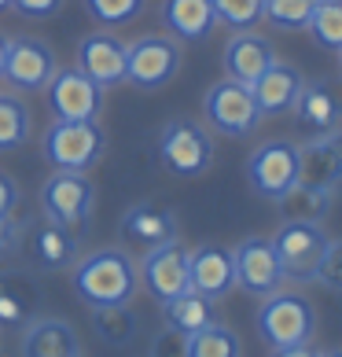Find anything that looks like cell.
I'll use <instances>...</instances> for the list:
<instances>
[{
    "label": "cell",
    "mask_w": 342,
    "mask_h": 357,
    "mask_svg": "<svg viewBox=\"0 0 342 357\" xmlns=\"http://www.w3.org/2000/svg\"><path fill=\"white\" fill-rule=\"evenodd\" d=\"M70 284H74V295L88 310L125 306V302H133L137 287H140V269L129 250L100 247L70 266Z\"/></svg>",
    "instance_id": "6da1fadb"
},
{
    "label": "cell",
    "mask_w": 342,
    "mask_h": 357,
    "mask_svg": "<svg viewBox=\"0 0 342 357\" xmlns=\"http://www.w3.org/2000/svg\"><path fill=\"white\" fill-rule=\"evenodd\" d=\"M254 324H258V335L269 342V350L306 347L317 335V310H313V302L306 295L280 287L269 298H261Z\"/></svg>",
    "instance_id": "7a4b0ae2"
},
{
    "label": "cell",
    "mask_w": 342,
    "mask_h": 357,
    "mask_svg": "<svg viewBox=\"0 0 342 357\" xmlns=\"http://www.w3.org/2000/svg\"><path fill=\"white\" fill-rule=\"evenodd\" d=\"M203 118L214 133L228 137V140H243L261 126L265 114L258 111V100H254L251 85L221 77V82H214L203 96Z\"/></svg>",
    "instance_id": "3957f363"
},
{
    "label": "cell",
    "mask_w": 342,
    "mask_h": 357,
    "mask_svg": "<svg viewBox=\"0 0 342 357\" xmlns=\"http://www.w3.org/2000/svg\"><path fill=\"white\" fill-rule=\"evenodd\" d=\"M159 158L173 177H203L214 166V137L195 118H169L159 133Z\"/></svg>",
    "instance_id": "277c9868"
},
{
    "label": "cell",
    "mask_w": 342,
    "mask_h": 357,
    "mask_svg": "<svg viewBox=\"0 0 342 357\" xmlns=\"http://www.w3.org/2000/svg\"><path fill=\"white\" fill-rule=\"evenodd\" d=\"M327 243H332V240H327L324 225L283 221L280 229H276V236H272V247H276V258H280L283 280H291V284H317V273H320Z\"/></svg>",
    "instance_id": "5b68a950"
},
{
    "label": "cell",
    "mask_w": 342,
    "mask_h": 357,
    "mask_svg": "<svg viewBox=\"0 0 342 357\" xmlns=\"http://www.w3.org/2000/svg\"><path fill=\"white\" fill-rule=\"evenodd\" d=\"M41 210L48 221H56L63 229L81 236L92 221V210H96V184L88 181V174L56 169L41 184Z\"/></svg>",
    "instance_id": "8992f818"
},
{
    "label": "cell",
    "mask_w": 342,
    "mask_h": 357,
    "mask_svg": "<svg viewBox=\"0 0 342 357\" xmlns=\"http://www.w3.org/2000/svg\"><path fill=\"white\" fill-rule=\"evenodd\" d=\"M107 148V133L100 122H52L41 137V151L56 169L88 174Z\"/></svg>",
    "instance_id": "52a82bcc"
},
{
    "label": "cell",
    "mask_w": 342,
    "mask_h": 357,
    "mask_svg": "<svg viewBox=\"0 0 342 357\" xmlns=\"http://www.w3.org/2000/svg\"><path fill=\"white\" fill-rule=\"evenodd\" d=\"M298 177H302V158H298L295 140L276 137V140L258 144L247 155V184H251L254 195H261L269 203H276L291 184H298Z\"/></svg>",
    "instance_id": "ba28073f"
},
{
    "label": "cell",
    "mask_w": 342,
    "mask_h": 357,
    "mask_svg": "<svg viewBox=\"0 0 342 357\" xmlns=\"http://www.w3.org/2000/svg\"><path fill=\"white\" fill-rule=\"evenodd\" d=\"M180 70V41L166 33H143L129 41V59H125V82L143 92L166 89Z\"/></svg>",
    "instance_id": "9c48e42d"
},
{
    "label": "cell",
    "mask_w": 342,
    "mask_h": 357,
    "mask_svg": "<svg viewBox=\"0 0 342 357\" xmlns=\"http://www.w3.org/2000/svg\"><path fill=\"white\" fill-rule=\"evenodd\" d=\"M59 70V56L45 37H8V56H4V82L11 92H45L48 82Z\"/></svg>",
    "instance_id": "30bf717a"
},
{
    "label": "cell",
    "mask_w": 342,
    "mask_h": 357,
    "mask_svg": "<svg viewBox=\"0 0 342 357\" xmlns=\"http://www.w3.org/2000/svg\"><path fill=\"white\" fill-rule=\"evenodd\" d=\"M45 92L56 122H100L103 103H107V89H100L77 67H59Z\"/></svg>",
    "instance_id": "8fae6325"
},
{
    "label": "cell",
    "mask_w": 342,
    "mask_h": 357,
    "mask_svg": "<svg viewBox=\"0 0 342 357\" xmlns=\"http://www.w3.org/2000/svg\"><path fill=\"white\" fill-rule=\"evenodd\" d=\"M232 266H235V287L254 295V298H269L272 291H280L287 284L280 258H276V247L265 236H247V240L235 243Z\"/></svg>",
    "instance_id": "7c38bea8"
},
{
    "label": "cell",
    "mask_w": 342,
    "mask_h": 357,
    "mask_svg": "<svg viewBox=\"0 0 342 357\" xmlns=\"http://www.w3.org/2000/svg\"><path fill=\"white\" fill-rule=\"evenodd\" d=\"M188 258H192V250L184 247L180 240H169L162 247L143 250L137 269H140V284L148 287V295L155 302H169V298H177V295H184V291L192 287Z\"/></svg>",
    "instance_id": "4fadbf2b"
},
{
    "label": "cell",
    "mask_w": 342,
    "mask_h": 357,
    "mask_svg": "<svg viewBox=\"0 0 342 357\" xmlns=\"http://www.w3.org/2000/svg\"><path fill=\"white\" fill-rule=\"evenodd\" d=\"M125 59H129V45L122 37L111 30H96L77 41L74 67L88 74L100 89H114V85H125Z\"/></svg>",
    "instance_id": "5bb4252c"
},
{
    "label": "cell",
    "mask_w": 342,
    "mask_h": 357,
    "mask_svg": "<svg viewBox=\"0 0 342 357\" xmlns=\"http://www.w3.org/2000/svg\"><path fill=\"white\" fill-rule=\"evenodd\" d=\"M291 111L309 133H339L342 129V89L335 82H327V77H309V82H302V92Z\"/></svg>",
    "instance_id": "9a60e30c"
},
{
    "label": "cell",
    "mask_w": 342,
    "mask_h": 357,
    "mask_svg": "<svg viewBox=\"0 0 342 357\" xmlns=\"http://www.w3.org/2000/svg\"><path fill=\"white\" fill-rule=\"evenodd\" d=\"M41 317V280L26 269H0V328L22 332Z\"/></svg>",
    "instance_id": "2e32d148"
},
{
    "label": "cell",
    "mask_w": 342,
    "mask_h": 357,
    "mask_svg": "<svg viewBox=\"0 0 342 357\" xmlns=\"http://www.w3.org/2000/svg\"><path fill=\"white\" fill-rule=\"evenodd\" d=\"M188 276H192V291L206 295L210 302H221L232 295L235 287V266H232V250L221 243H203L192 250L188 258Z\"/></svg>",
    "instance_id": "e0dca14e"
},
{
    "label": "cell",
    "mask_w": 342,
    "mask_h": 357,
    "mask_svg": "<svg viewBox=\"0 0 342 357\" xmlns=\"http://www.w3.org/2000/svg\"><path fill=\"white\" fill-rule=\"evenodd\" d=\"M118 232H122L125 243H137L143 250L151 247H162L169 240H177L180 225H177V214L169 206H159V203H137L129 206L122 221H118Z\"/></svg>",
    "instance_id": "ac0fdd59"
},
{
    "label": "cell",
    "mask_w": 342,
    "mask_h": 357,
    "mask_svg": "<svg viewBox=\"0 0 342 357\" xmlns=\"http://www.w3.org/2000/svg\"><path fill=\"white\" fill-rule=\"evenodd\" d=\"M225 74L232 82H243V85H254L261 74H265L272 63H276V48L269 37H261L258 30H235L225 45Z\"/></svg>",
    "instance_id": "d6986e66"
},
{
    "label": "cell",
    "mask_w": 342,
    "mask_h": 357,
    "mask_svg": "<svg viewBox=\"0 0 342 357\" xmlns=\"http://www.w3.org/2000/svg\"><path fill=\"white\" fill-rule=\"evenodd\" d=\"M22 357H77L81 354V339H77L74 324L63 317H33L22 328L19 342Z\"/></svg>",
    "instance_id": "ffe728a7"
},
{
    "label": "cell",
    "mask_w": 342,
    "mask_h": 357,
    "mask_svg": "<svg viewBox=\"0 0 342 357\" xmlns=\"http://www.w3.org/2000/svg\"><path fill=\"white\" fill-rule=\"evenodd\" d=\"M30 255L41 269L59 273V269H70L74 261L81 258V243H77V232L45 218L30 229Z\"/></svg>",
    "instance_id": "44dd1931"
},
{
    "label": "cell",
    "mask_w": 342,
    "mask_h": 357,
    "mask_svg": "<svg viewBox=\"0 0 342 357\" xmlns=\"http://www.w3.org/2000/svg\"><path fill=\"white\" fill-rule=\"evenodd\" d=\"M302 82H306V77H302L298 67H291V63H283V59H276L272 67L251 85L254 100H258V111H261V114H287V111L295 107L298 92H302Z\"/></svg>",
    "instance_id": "7402d4cb"
},
{
    "label": "cell",
    "mask_w": 342,
    "mask_h": 357,
    "mask_svg": "<svg viewBox=\"0 0 342 357\" xmlns=\"http://www.w3.org/2000/svg\"><path fill=\"white\" fill-rule=\"evenodd\" d=\"M162 26L177 41H206L217 15L210 0H162Z\"/></svg>",
    "instance_id": "603a6c76"
},
{
    "label": "cell",
    "mask_w": 342,
    "mask_h": 357,
    "mask_svg": "<svg viewBox=\"0 0 342 357\" xmlns=\"http://www.w3.org/2000/svg\"><path fill=\"white\" fill-rule=\"evenodd\" d=\"M332 203H335V188H327V184L298 181V184H291V188L280 195V199H276V210L283 214V221H313V225H324Z\"/></svg>",
    "instance_id": "cb8c5ba5"
},
{
    "label": "cell",
    "mask_w": 342,
    "mask_h": 357,
    "mask_svg": "<svg viewBox=\"0 0 342 357\" xmlns=\"http://www.w3.org/2000/svg\"><path fill=\"white\" fill-rule=\"evenodd\" d=\"M162 317H166L169 328H177V332H184V335H195V332H203L206 324L217 321V310H214V302H210L206 295H199V291L188 287L184 295L162 302Z\"/></svg>",
    "instance_id": "d4e9b609"
},
{
    "label": "cell",
    "mask_w": 342,
    "mask_h": 357,
    "mask_svg": "<svg viewBox=\"0 0 342 357\" xmlns=\"http://www.w3.org/2000/svg\"><path fill=\"white\" fill-rule=\"evenodd\" d=\"M335 137L339 133H313L306 144H298V158H302V177L298 181L335 188L339 184V174H335Z\"/></svg>",
    "instance_id": "484cf974"
},
{
    "label": "cell",
    "mask_w": 342,
    "mask_h": 357,
    "mask_svg": "<svg viewBox=\"0 0 342 357\" xmlns=\"http://www.w3.org/2000/svg\"><path fill=\"white\" fill-rule=\"evenodd\" d=\"M33 137V111L19 92H0V155L19 151Z\"/></svg>",
    "instance_id": "4316f807"
},
{
    "label": "cell",
    "mask_w": 342,
    "mask_h": 357,
    "mask_svg": "<svg viewBox=\"0 0 342 357\" xmlns=\"http://www.w3.org/2000/svg\"><path fill=\"white\" fill-rule=\"evenodd\" d=\"M92 332L103 347L111 350H125L129 342L137 339L140 332V317L133 313V306H103V310H92Z\"/></svg>",
    "instance_id": "83f0119b"
},
{
    "label": "cell",
    "mask_w": 342,
    "mask_h": 357,
    "mask_svg": "<svg viewBox=\"0 0 342 357\" xmlns=\"http://www.w3.org/2000/svg\"><path fill=\"white\" fill-rule=\"evenodd\" d=\"M188 357H243V342L228 324H206L203 332L188 335Z\"/></svg>",
    "instance_id": "f1b7e54d"
},
{
    "label": "cell",
    "mask_w": 342,
    "mask_h": 357,
    "mask_svg": "<svg viewBox=\"0 0 342 357\" xmlns=\"http://www.w3.org/2000/svg\"><path fill=\"white\" fill-rule=\"evenodd\" d=\"M317 4L320 0H265L261 22H269L272 30H280V33H298V30L309 26Z\"/></svg>",
    "instance_id": "f546056e"
},
{
    "label": "cell",
    "mask_w": 342,
    "mask_h": 357,
    "mask_svg": "<svg viewBox=\"0 0 342 357\" xmlns=\"http://www.w3.org/2000/svg\"><path fill=\"white\" fill-rule=\"evenodd\" d=\"M306 30L317 48L342 52V0H320Z\"/></svg>",
    "instance_id": "4dcf8cb0"
},
{
    "label": "cell",
    "mask_w": 342,
    "mask_h": 357,
    "mask_svg": "<svg viewBox=\"0 0 342 357\" xmlns=\"http://www.w3.org/2000/svg\"><path fill=\"white\" fill-rule=\"evenodd\" d=\"M81 4H85V15L92 22L114 30V26H125V22L140 19V11L148 0H81Z\"/></svg>",
    "instance_id": "1f68e13d"
},
{
    "label": "cell",
    "mask_w": 342,
    "mask_h": 357,
    "mask_svg": "<svg viewBox=\"0 0 342 357\" xmlns=\"http://www.w3.org/2000/svg\"><path fill=\"white\" fill-rule=\"evenodd\" d=\"M210 4H214L217 22H225L228 30H254L261 22L265 0H210Z\"/></svg>",
    "instance_id": "d6a6232c"
},
{
    "label": "cell",
    "mask_w": 342,
    "mask_h": 357,
    "mask_svg": "<svg viewBox=\"0 0 342 357\" xmlns=\"http://www.w3.org/2000/svg\"><path fill=\"white\" fill-rule=\"evenodd\" d=\"M317 284L324 291L342 298V240H332L324 250V261H320V273H317Z\"/></svg>",
    "instance_id": "836d02e7"
},
{
    "label": "cell",
    "mask_w": 342,
    "mask_h": 357,
    "mask_svg": "<svg viewBox=\"0 0 342 357\" xmlns=\"http://www.w3.org/2000/svg\"><path fill=\"white\" fill-rule=\"evenodd\" d=\"M148 357H188V335L166 324L162 332L151 339V354Z\"/></svg>",
    "instance_id": "e575fe53"
},
{
    "label": "cell",
    "mask_w": 342,
    "mask_h": 357,
    "mask_svg": "<svg viewBox=\"0 0 342 357\" xmlns=\"http://www.w3.org/2000/svg\"><path fill=\"white\" fill-rule=\"evenodd\" d=\"M63 4H67V0H11L8 8L15 11V15H22V19L45 22V19H56L63 11Z\"/></svg>",
    "instance_id": "d590c367"
},
{
    "label": "cell",
    "mask_w": 342,
    "mask_h": 357,
    "mask_svg": "<svg viewBox=\"0 0 342 357\" xmlns=\"http://www.w3.org/2000/svg\"><path fill=\"white\" fill-rule=\"evenodd\" d=\"M22 236H26V225H22L15 214L0 218V258L15 255V250L22 247Z\"/></svg>",
    "instance_id": "8d00e7d4"
},
{
    "label": "cell",
    "mask_w": 342,
    "mask_h": 357,
    "mask_svg": "<svg viewBox=\"0 0 342 357\" xmlns=\"http://www.w3.org/2000/svg\"><path fill=\"white\" fill-rule=\"evenodd\" d=\"M19 203H22V188H19V181L0 169V218L15 214Z\"/></svg>",
    "instance_id": "74e56055"
},
{
    "label": "cell",
    "mask_w": 342,
    "mask_h": 357,
    "mask_svg": "<svg viewBox=\"0 0 342 357\" xmlns=\"http://www.w3.org/2000/svg\"><path fill=\"white\" fill-rule=\"evenodd\" d=\"M269 357H320V350H313L309 342H306V347H283V350H272Z\"/></svg>",
    "instance_id": "f35d334b"
},
{
    "label": "cell",
    "mask_w": 342,
    "mask_h": 357,
    "mask_svg": "<svg viewBox=\"0 0 342 357\" xmlns=\"http://www.w3.org/2000/svg\"><path fill=\"white\" fill-rule=\"evenodd\" d=\"M335 174H339V184H342V129L335 137Z\"/></svg>",
    "instance_id": "ab89813d"
},
{
    "label": "cell",
    "mask_w": 342,
    "mask_h": 357,
    "mask_svg": "<svg viewBox=\"0 0 342 357\" xmlns=\"http://www.w3.org/2000/svg\"><path fill=\"white\" fill-rule=\"evenodd\" d=\"M4 56H8V37L0 33V74H4Z\"/></svg>",
    "instance_id": "60d3db41"
},
{
    "label": "cell",
    "mask_w": 342,
    "mask_h": 357,
    "mask_svg": "<svg viewBox=\"0 0 342 357\" xmlns=\"http://www.w3.org/2000/svg\"><path fill=\"white\" fill-rule=\"evenodd\" d=\"M320 357H342V347H335V350H324Z\"/></svg>",
    "instance_id": "b9f144b4"
},
{
    "label": "cell",
    "mask_w": 342,
    "mask_h": 357,
    "mask_svg": "<svg viewBox=\"0 0 342 357\" xmlns=\"http://www.w3.org/2000/svg\"><path fill=\"white\" fill-rule=\"evenodd\" d=\"M339 77H342V52H339Z\"/></svg>",
    "instance_id": "7bdbcfd3"
},
{
    "label": "cell",
    "mask_w": 342,
    "mask_h": 357,
    "mask_svg": "<svg viewBox=\"0 0 342 357\" xmlns=\"http://www.w3.org/2000/svg\"><path fill=\"white\" fill-rule=\"evenodd\" d=\"M8 4H11V0H0V11H4V8H8Z\"/></svg>",
    "instance_id": "ee69618b"
},
{
    "label": "cell",
    "mask_w": 342,
    "mask_h": 357,
    "mask_svg": "<svg viewBox=\"0 0 342 357\" xmlns=\"http://www.w3.org/2000/svg\"><path fill=\"white\" fill-rule=\"evenodd\" d=\"M0 357H4V354H0Z\"/></svg>",
    "instance_id": "f6af8a7d"
},
{
    "label": "cell",
    "mask_w": 342,
    "mask_h": 357,
    "mask_svg": "<svg viewBox=\"0 0 342 357\" xmlns=\"http://www.w3.org/2000/svg\"><path fill=\"white\" fill-rule=\"evenodd\" d=\"M77 357H81V354H77Z\"/></svg>",
    "instance_id": "bcb514c9"
}]
</instances>
